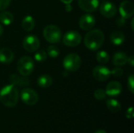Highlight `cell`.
I'll use <instances>...</instances> for the list:
<instances>
[{
  "label": "cell",
  "instance_id": "1",
  "mask_svg": "<svg viewBox=\"0 0 134 133\" xmlns=\"http://www.w3.org/2000/svg\"><path fill=\"white\" fill-rule=\"evenodd\" d=\"M19 100V92L17 88L10 84L4 86L0 90V101L1 103L8 107H15Z\"/></svg>",
  "mask_w": 134,
  "mask_h": 133
},
{
  "label": "cell",
  "instance_id": "2",
  "mask_svg": "<svg viewBox=\"0 0 134 133\" xmlns=\"http://www.w3.org/2000/svg\"><path fill=\"white\" fill-rule=\"evenodd\" d=\"M104 42V34L102 31L95 29L89 31L84 39L85 45L91 51L98 50Z\"/></svg>",
  "mask_w": 134,
  "mask_h": 133
},
{
  "label": "cell",
  "instance_id": "3",
  "mask_svg": "<svg viewBox=\"0 0 134 133\" xmlns=\"http://www.w3.org/2000/svg\"><path fill=\"white\" fill-rule=\"evenodd\" d=\"M82 64V60L80 56L75 53H71L67 55L63 60L64 68L67 71L75 72L78 71Z\"/></svg>",
  "mask_w": 134,
  "mask_h": 133
},
{
  "label": "cell",
  "instance_id": "4",
  "mask_svg": "<svg viewBox=\"0 0 134 133\" xmlns=\"http://www.w3.org/2000/svg\"><path fill=\"white\" fill-rule=\"evenodd\" d=\"M35 68L34 60L30 56H24L21 57L17 63V71L22 76L30 75Z\"/></svg>",
  "mask_w": 134,
  "mask_h": 133
},
{
  "label": "cell",
  "instance_id": "5",
  "mask_svg": "<svg viewBox=\"0 0 134 133\" xmlns=\"http://www.w3.org/2000/svg\"><path fill=\"white\" fill-rule=\"evenodd\" d=\"M43 36L49 43H58L61 39V31L57 26L49 24L44 28Z\"/></svg>",
  "mask_w": 134,
  "mask_h": 133
},
{
  "label": "cell",
  "instance_id": "6",
  "mask_svg": "<svg viewBox=\"0 0 134 133\" xmlns=\"http://www.w3.org/2000/svg\"><path fill=\"white\" fill-rule=\"evenodd\" d=\"M82 42L81 34L75 31H68L63 37V42L68 47H75L79 45Z\"/></svg>",
  "mask_w": 134,
  "mask_h": 133
},
{
  "label": "cell",
  "instance_id": "7",
  "mask_svg": "<svg viewBox=\"0 0 134 133\" xmlns=\"http://www.w3.org/2000/svg\"><path fill=\"white\" fill-rule=\"evenodd\" d=\"M20 97L22 101L29 106H32L37 103L38 101V96L37 92L29 88H26L22 89L20 93Z\"/></svg>",
  "mask_w": 134,
  "mask_h": 133
},
{
  "label": "cell",
  "instance_id": "8",
  "mask_svg": "<svg viewBox=\"0 0 134 133\" xmlns=\"http://www.w3.org/2000/svg\"><path fill=\"white\" fill-rule=\"evenodd\" d=\"M40 42L37 36L30 34L27 35L23 40V47L29 53H34L39 48Z\"/></svg>",
  "mask_w": 134,
  "mask_h": 133
},
{
  "label": "cell",
  "instance_id": "9",
  "mask_svg": "<svg viewBox=\"0 0 134 133\" xmlns=\"http://www.w3.org/2000/svg\"><path fill=\"white\" fill-rule=\"evenodd\" d=\"M93 76L99 82H104L110 78L111 71L105 66L99 65L94 67L93 71Z\"/></svg>",
  "mask_w": 134,
  "mask_h": 133
},
{
  "label": "cell",
  "instance_id": "10",
  "mask_svg": "<svg viewBox=\"0 0 134 133\" xmlns=\"http://www.w3.org/2000/svg\"><path fill=\"white\" fill-rule=\"evenodd\" d=\"M100 12L102 16L107 18H112L117 13V8L113 2L106 0L100 5Z\"/></svg>",
  "mask_w": 134,
  "mask_h": 133
},
{
  "label": "cell",
  "instance_id": "11",
  "mask_svg": "<svg viewBox=\"0 0 134 133\" xmlns=\"http://www.w3.org/2000/svg\"><path fill=\"white\" fill-rule=\"evenodd\" d=\"M119 13L124 19H129L133 16L134 13L133 4L128 0L123 1L119 6Z\"/></svg>",
  "mask_w": 134,
  "mask_h": 133
},
{
  "label": "cell",
  "instance_id": "12",
  "mask_svg": "<svg viewBox=\"0 0 134 133\" xmlns=\"http://www.w3.org/2000/svg\"><path fill=\"white\" fill-rule=\"evenodd\" d=\"M79 26L80 27L84 30V31H89L92 29L95 24H96V20L95 17L89 13L82 15L80 19H79Z\"/></svg>",
  "mask_w": 134,
  "mask_h": 133
},
{
  "label": "cell",
  "instance_id": "13",
  "mask_svg": "<svg viewBox=\"0 0 134 133\" xmlns=\"http://www.w3.org/2000/svg\"><path fill=\"white\" fill-rule=\"evenodd\" d=\"M99 2V0H78V4L82 10L92 13L98 8Z\"/></svg>",
  "mask_w": 134,
  "mask_h": 133
},
{
  "label": "cell",
  "instance_id": "14",
  "mask_svg": "<svg viewBox=\"0 0 134 133\" xmlns=\"http://www.w3.org/2000/svg\"><path fill=\"white\" fill-rule=\"evenodd\" d=\"M122 91V85L117 81H112L109 82L106 87V95L109 96H117Z\"/></svg>",
  "mask_w": 134,
  "mask_h": 133
},
{
  "label": "cell",
  "instance_id": "15",
  "mask_svg": "<svg viewBox=\"0 0 134 133\" xmlns=\"http://www.w3.org/2000/svg\"><path fill=\"white\" fill-rule=\"evenodd\" d=\"M14 58L13 51L8 48H2L0 49V63L3 64L10 63Z\"/></svg>",
  "mask_w": 134,
  "mask_h": 133
},
{
  "label": "cell",
  "instance_id": "16",
  "mask_svg": "<svg viewBox=\"0 0 134 133\" xmlns=\"http://www.w3.org/2000/svg\"><path fill=\"white\" fill-rule=\"evenodd\" d=\"M9 81L10 82V84L13 85H18V86H26L27 85H29V80L27 78H26L24 76L22 75H18V74H12L9 78Z\"/></svg>",
  "mask_w": 134,
  "mask_h": 133
},
{
  "label": "cell",
  "instance_id": "17",
  "mask_svg": "<svg viewBox=\"0 0 134 133\" xmlns=\"http://www.w3.org/2000/svg\"><path fill=\"white\" fill-rule=\"evenodd\" d=\"M110 38L115 45H121L125 41V35L120 31H115L111 33Z\"/></svg>",
  "mask_w": 134,
  "mask_h": 133
},
{
  "label": "cell",
  "instance_id": "18",
  "mask_svg": "<svg viewBox=\"0 0 134 133\" xmlns=\"http://www.w3.org/2000/svg\"><path fill=\"white\" fill-rule=\"evenodd\" d=\"M127 60H128V56H126V53L119 52V53H116L114 54L113 63L115 66L121 67V66L125 65L127 63Z\"/></svg>",
  "mask_w": 134,
  "mask_h": 133
},
{
  "label": "cell",
  "instance_id": "19",
  "mask_svg": "<svg viewBox=\"0 0 134 133\" xmlns=\"http://www.w3.org/2000/svg\"><path fill=\"white\" fill-rule=\"evenodd\" d=\"M37 83L39 87L42 89H46L53 84V78L49 74H42L38 77Z\"/></svg>",
  "mask_w": 134,
  "mask_h": 133
},
{
  "label": "cell",
  "instance_id": "20",
  "mask_svg": "<svg viewBox=\"0 0 134 133\" xmlns=\"http://www.w3.org/2000/svg\"><path fill=\"white\" fill-rule=\"evenodd\" d=\"M35 25V22L34 18L31 16H25L21 23V26L23 29L26 31H31L34 29Z\"/></svg>",
  "mask_w": 134,
  "mask_h": 133
},
{
  "label": "cell",
  "instance_id": "21",
  "mask_svg": "<svg viewBox=\"0 0 134 133\" xmlns=\"http://www.w3.org/2000/svg\"><path fill=\"white\" fill-rule=\"evenodd\" d=\"M0 22L4 25H10L13 22V15L9 11H3L0 13Z\"/></svg>",
  "mask_w": 134,
  "mask_h": 133
},
{
  "label": "cell",
  "instance_id": "22",
  "mask_svg": "<svg viewBox=\"0 0 134 133\" xmlns=\"http://www.w3.org/2000/svg\"><path fill=\"white\" fill-rule=\"evenodd\" d=\"M107 107L109 109V111L114 113L119 112L122 108L120 103L118 100H114V99H110L107 100Z\"/></svg>",
  "mask_w": 134,
  "mask_h": 133
},
{
  "label": "cell",
  "instance_id": "23",
  "mask_svg": "<svg viewBox=\"0 0 134 133\" xmlns=\"http://www.w3.org/2000/svg\"><path fill=\"white\" fill-rule=\"evenodd\" d=\"M97 61L100 63H107L108 61H109V59H110V56L109 54L104 51V50H102V51H98L97 53Z\"/></svg>",
  "mask_w": 134,
  "mask_h": 133
},
{
  "label": "cell",
  "instance_id": "24",
  "mask_svg": "<svg viewBox=\"0 0 134 133\" xmlns=\"http://www.w3.org/2000/svg\"><path fill=\"white\" fill-rule=\"evenodd\" d=\"M47 53L51 58H57L60 55V51L55 45H50L47 49Z\"/></svg>",
  "mask_w": 134,
  "mask_h": 133
},
{
  "label": "cell",
  "instance_id": "25",
  "mask_svg": "<svg viewBox=\"0 0 134 133\" xmlns=\"http://www.w3.org/2000/svg\"><path fill=\"white\" fill-rule=\"evenodd\" d=\"M35 60L38 62H43L47 58V54L44 50H38L35 53Z\"/></svg>",
  "mask_w": 134,
  "mask_h": 133
},
{
  "label": "cell",
  "instance_id": "26",
  "mask_svg": "<svg viewBox=\"0 0 134 133\" xmlns=\"http://www.w3.org/2000/svg\"><path fill=\"white\" fill-rule=\"evenodd\" d=\"M106 92L101 89H98L94 92V97L97 100H103L106 98Z\"/></svg>",
  "mask_w": 134,
  "mask_h": 133
},
{
  "label": "cell",
  "instance_id": "27",
  "mask_svg": "<svg viewBox=\"0 0 134 133\" xmlns=\"http://www.w3.org/2000/svg\"><path fill=\"white\" fill-rule=\"evenodd\" d=\"M127 85H128V89L130 91L131 93H134V75L133 74H131L129 78H128V83H127Z\"/></svg>",
  "mask_w": 134,
  "mask_h": 133
},
{
  "label": "cell",
  "instance_id": "28",
  "mask_svg": "<svg viewBox=\"0 0 134 133\" xmlns=\"http://www.w3.org/2000/svg\"><path fill=\"white\" fill-rule=\"evenodd\" d=\"M122 74H123V71L120 67H115L114 69H112V71H111V74H112L114 77L116 78L121 77Z\"/></svg>",
  "mask_w": 134,
  "mask_h": 133
},
{
  "label": "cell",
  "instance_id": "29",
  "mask_svg": "<svg viewBox=\"0 0 134 133\" xmlns=\"http://www.w3.org/2000/svg\"><path fill=\"white\" fill-rule=\"evenodd\" d=\"M11 0H0V11L5 9L10 4Z\"/></svg>",
  "mask_w": 134,
  "mask_h": 133
},
{
  "label": "cell",
  "instance_id": "30",
  "mask_svg": "<svg viewBox=\"0 0 134 133\" xmlns=\"http://www.w3.org/2000/svg\"><path fill=\"white\" fill-rule=\"evenodd\" d=\"M115 24L119 27H123L126 24V19H124L123 17L120 16L119 18H117V20H115Z\"/></svg>",
  "mask_w": 134,
  "mask_h": 133
},
{
  "label": "cell",
  "instance_id": "31",
  "mask_svg": "<svg viewBox=\"0 0 134 133\" xmlns=\"http://www.w3.org/2000/svg\"><path fill=\"white\" fill-rule=\"evenodd\" d=\"M133 117V108L131 107L126 111V118H132Z\"/></svg>",
  "mask_w": 134,
  "mask_h": 133
},
{
  "label": "cell",
  "instance_id": "32",
  "mask_svg": "<svg viewBox=\"0 0 134 133\" xmlns=\"http://www.w3.org/2000/svg\"><path fill=\"white\" fill-rule=\"evenodd\" d=\"M127 63L131 66V67H134V57L133 56H131L130 57H128L127 60Z\"/></svg>",
  "mask_w": 134,
  "mask_h": 133
},
{
  "label": "cell",
  "instance_id": "33",
  "mask_svg": "<svg viewBox=\"0 0 134 133\" xmlns=\"http://www.w3.org/2000/svg\"><path fill=\"white\" fill-rule=\"evenodd\" d=\"M66 5H65V10L67 11V12H71V10H72V6H71V3H69V4H65Z\"/></svg>",
  "mask_w": 134,
  "mask_h": 133
},
{
  "label": "cell",
  "instance_id": "34",
  "mask_svg": "<svg viewBox=\"0 0 134 133\" xmlns=\"http://www.w3.org/2000/svg\"><path fill=\"white\" fill-rule=\"evenodd\" d=\"M63 3H64V4H69V3H71V2H72V1L73 0H60Z\"/></svg>",
  "mask_w": 134,
  "mask_h": 133
},
{
  "label": "cell",
  "instance_id": "35",
  "mask_svg": "<svg viewBox=\"0 0 134 133\" xmlns=\"http://www.w3.org/2000/svg\"><path fill=\"white\" fill-rule=\"evenodd\" d=\"M94 133H107V132H106V131H104V130H103V129H99V130L96 131Z\"/></svg>",
  "mask_w": 134,
  "mask_h": 133
},
{
  "label": "cell",
  "instance_id": "36",
  "mask_svg": "<svg viewBox=\"0 0 134 133\" xmlns=\"http://www.w3.org/2000/svg\"><path fill=\"white\" fill-rule=\"evenodd\" d=\"M2 34H3V27L2 25H0V37L2 36Z\"/></svg>",
  "mask_w": 134,
  "mask_h": 133
},
{
  "label": "cell",
  "instance_id": "37",
  "mask_svg": "<svg viewBox=\"0 0 134 133\" xmlns=\"http://www.w3.org/2000/svg\"><path fill=\"white\" fill-rule=\"evenodd\" d=\"M131 27H132V29L133 30L134 27H133V19L132 20V21H131Z\"/></svg>",
  "mask_w": 134,
  "mask_h": 133
},
{
  "label": "cell",
  "instance_id": "38",
  "mask_svg": "<svg viewBox=\"0 0 134 133\" xmlns=\"http://www.w3.org/2000/svg\"><path fill=\"white\" fill-rule=\"evenodd\" d=\"M99 1H104H104H106V0H99Z\"/></svg>",
  "mask_w": 134,
  "mask_h": 133
}]
</instances>
